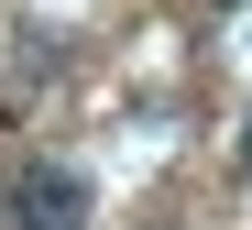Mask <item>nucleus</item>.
<instances>
[{"mask_svg": "<svg viewBox=\"0 0 252 230\" xmlns=\"http://www.w3.org/2000/svg\"><path fill=\"white\" fill-rule=\"evenodd\" d=\"M11 230H88V175H77V164L11 175Z\"/></svg>", "mask_w": 252, "mask_h": 230, "instance_id": "1", "label": "nucleus"}, {"mask_svg": "<svg viewBox=\"0 0 252 230\" xmlns=\"http://www.w3.org/2000/svg\"><path fill=\"white\" fill-rule=\"evenodd\" d=\"M241 175H252V121H241Z\"/></svg>", "mask_w": 252, "mask_h": 230, "instance_id": "2", "label": "nucleus"}, {"mask_svg": "<svg viewBox=\"0 0 252 230\" xmlns=\"http://www.w3.org/2000/svg\"><path fill=\"white\" fill-rule=\"evenodd\" d=\"M220 11H241V0H220Z\"/></svg>", "mask_w": 252, "mask_h": 230, "instance_id": "3", "label": "nucleus"}]
</instances>
